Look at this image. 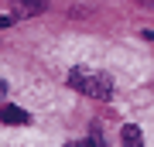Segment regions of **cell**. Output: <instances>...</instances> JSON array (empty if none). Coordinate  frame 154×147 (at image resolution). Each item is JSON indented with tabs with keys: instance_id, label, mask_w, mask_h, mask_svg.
Listing matches in <instances>:
<instances>
[{
	"instance_id": "7a4b0ae2",
	"label": "cell",
	"mask_w": 154,
	"mask_h": 147,
	"mask_svg": "<svg viewBox=\"0 0 154 147\" xmlns=\"http://www.w3.org/2000/svg\"><path fill=\"white\" fill-rule=\"evenodd\" d=\"M120 140H123V147H144V133H140L137 123H123Z\"/></svg>"
},
{
	"instance_id": "6da1fadb",
	"label": "cell",
	"mask_w": 154,
	"mask_h": 147,
	"mask_svg": "<svg viewBox=\"0 0 154 147\" xmlns=\"http://www.w3.org/2000/svg\"><path fill=\"white\" fill-rule=\"evenodd\" d=\"M69 86L82 96H93V99H110L113 96V79L103 75V72H93V69H72Z\"/></svg>"
},
{
	"instance_id": "3957f363",
	"label": "cell",
	"mask_w": 154,
	"mask_h": 147,
	"mask_svg": "<svg viewBox=\"0 0 154 147\" xmlns=\"http://www.w3.org/2000/svg\"><path fill=\"white\" fill-rule=\"evenodd\" d=\"M0 120L11 123V127H24V123H28V113H24L21 106H4V109H0Z\"/></svg>"
},
{
	"instance_id": "5b68a950",
	"label": "cell",
	"mask_w": 154,
	"mask_h": 147,
	"mask_svg": "<svg viewBox=\"0 0 154 147\" xmlns=\"http://www.w3.org/2000/svg\"><path fill=\"white\" fill-rule=\"evenodd\" d=\"M65 147H96V140H72V144H65Z\"/></svg>"
},
{
	"instance_id": "8992f818",
	"label": "cell",
	"mask_w": 154,
	"mask_h": 147,
	"mask_svg": "<svg viewBox=\"0 0 154 147\" xmlns=\"http://www.w3.org/2000/svg\"><path fill=\"white\" fill-rule=\"evenodd\" d=\"M4 93H7V86H4V79H0V96H4Z\"/></svg>"
},
{
	"instance_id": "52a82bcc",
	"label": "cell",
	"mask_w": 154,
	"mask_h": 147,
	"mask_svg": "<svg viewBox=\"0 0 154 147\" xmlns=\"http://www.w3.org/2000/svg\"><path fill=\"white\" fill-rule=\"evenodd\" d=\"M144 4H151V7H154V0H144Z\"/></svg>"
},
{
	"instance_id": "277c9868",
	"label": "cell",
	"mask_w": 154,
	"mask_h": 147,
	"mask_svg": "<svg viewBox=\"0 0 154 147\" xmlns=\"http://www.w3.org/2000/svg\"><path fill=\"white\" fill-rule=\"evenodd\" d=\"M17 4H21L24 14H38V11H45V0H17Z\"/></svg>"
}]
</instances>
